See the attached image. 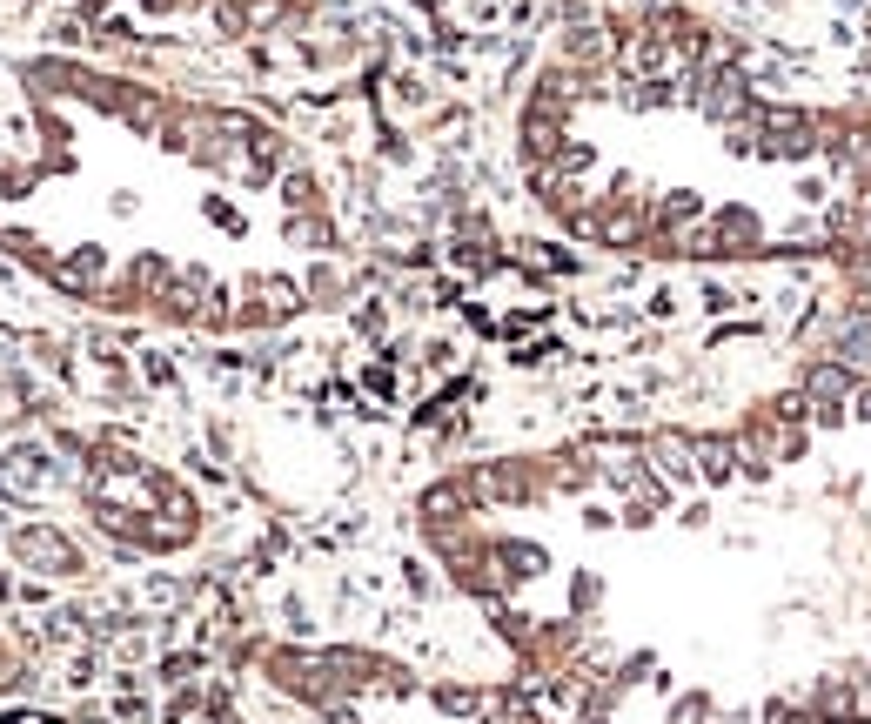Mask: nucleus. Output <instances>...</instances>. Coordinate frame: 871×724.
I'll use <instances>...</instances> for the list:
<instances>
[{
    "mask_svg": "<svg viewBox=\"0 0 871 724\" xmlns=\"http://www.w3.org/2000/svg\"><path fill=\"white\" fill-rule=\"evenodd\" d=\"M851 403H858V423H871V389H851Z\"/></svg>",
    "mask_w": 871,
    "mask_h": 724,
    "instance_id": "nucleus-1",
    "label": "nucleus"
}]
</instances>
